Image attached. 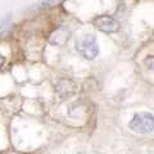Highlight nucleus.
Wrapping results in <instances>:
<instances>
[{
  "instance_id": "39448f33",
  "label": "nucleus",
  "mask_w": 154,
  "mask_h": 154,
  "mask_svg": "<svg viewBox=\"0 0 154 154\" xmlns=\"http://www.w3.org/2000/svg\"><path fill=\"white\" fill-rule=\"evenodd\" d=\"M69 35H71V32L67 30V27L62 26L59 28H57V30L51 33L50 37H49V41H50V44H53V45L63 46L66 42H68Z\"/></svg>"
},
{
  "instance_id": "7ed1b4c3",
  "label": "nucleus",
  "mask_w": 154,
  "mask_h": 154,
  "mask_svg": "<svg viewBox=\"0 0 154 154\" xmlns=\"http://www.w3.org/2000/svg\"><path fill=\"white\" fill-rule=\"evenodd\" d=\"M93 23L98 30L103 31L105 33L116 32V31H118V28H119V23L110 16H99L94 19Z\"/></svg>"
},
{
  "instance_id": "423d86ee",
  "label": "nucleus",
  "mask_w": 154,
  "mask_h": 154,
  "mask_svg": "<svg viewBox=\"0 0 154 154\" xmlns=\"http://www.w3.org/2000/svg\"><path fill=\"white\" fill-rule=\"evenodd\" d=\"M64 0H40L36 4V9H48V8H54L57 5L62 4Z\"/></svg>"
},
{
  "instance_id": "20e7f679",
  "label": "nucleus",
  "mask_w": 154,
  "mask_h": 154,
  "mask_svg": "<svg viewBox=\"0 0 154 154\" xmlns=\"http://www.w3.org/2000/svg\"><path fill=\"white\" fill-rule=\"evenodd\" d=\"M55 91L62 99H66L76 93V84L71 80H60L55 84Z\"/></svg>"
},
{
  "instance_id": "f03ea898",
  "label": "nucleus",
  "mask_w": 154,
  "mask_h": 154,
  "mask_svg": "<svg viewBox=\"0 0 154 154\" xmlns=\"http://www.w3.org/2000/svg\"><path fill=\"white\" fill-rule=\"evenodd\" d=\"M76 49L88 60L95 59L99 54L98 41H96L95 36H93V35H85L82 38H80L76 44Z\"/></svg>"
},
{
  "instance_id": "f257e3e1",
  "label": "nucleus",
  "mask_w": 154,
  "mask_h": 154,
  "mask_svg": "<svg viewBox=\"0 0 154 154\" xmlns=\"http://www.w3.org/2000/svg\"><path fill=\"white\" fill-rule=\"evenodd\" d=\"M128 128L131 131L140 134V135H148L153 132L154 128V118L153 114L149 112H140L134 114L131 121L128 123Z\"/></svg>"
},
{
  "instance_id": "6e6552de",
  "label": "nucleus",
  "mask_w": 154,
  "mask_h": 154,
  "mask_svg": "<svg viewBox=\"0 0 154 154\" xmlns=\"http://www.w3.org/2000/svg\"><path fill=\"white\" fill-rule=\"evenodd\" d=\"M4 63H5V58H4L2 54H0V68L3 67V64H4Z\"/></svg>"
},
{
  "instance_id": "0eeeda50",
  "label": "nucleus",
  "mask_w": 154,
  "mask_h": 154,
  "mask_svg": "<svg viewBox=\"0 0 154 154\" xmlns=\"http://www.w3.org/2000/svg\"><path fill=\"white\" fill-rule=\"evenodd\" d=\"M11 18H12V17H11V14H9L7 18H3L2 21H0V32H2L4 28H7V25H8L9 22H11Z\"/></svg>"
}]
</instances>
